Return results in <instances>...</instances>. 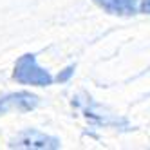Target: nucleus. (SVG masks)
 I'll return each mask as SVG.
<instances>
[{"label": "nucleus", "instance_id": "f257e3e1", "mask_svg": "<svg viewBox=\"0 0 150 150\" xmlns=\"http://www.w3.org/2000/svg\"><path fill=\"white\" fill-rule=\"evenodd\" d=\"M13 80L22 83V85H33V87H49L54 81V76L44 69L38 63L36 54L33 52H27V54H22L13 69Z\"/></svg>", "mask_w": 150, "mask_h": 150}, {"label": "nucleus", "instance_id": "f03ea898", "mask_svg": "<svg viewBox=\"0 0 150 150\" xmlns=\"http://www.w3.org/2000/svg\"><path fill=\"white\" fill-rule=\"evenodd\" d=\"M72 105H76L78 109L81 110V114L87 117V121L91 125H96V127H112V128H121V130H128V128H130V125H128V121L125 120V117H120L116 114L107 112L105 109H101L98 103H94L89 96H85V98H80V96L72 98Z\"/></svg>", "mask_w": 150, "mask_h": 150}, {"label": "nucleus", "instance_id": "7ed1b4c3", "mask_svg": "<svg viewBox=\"0 0 150 150\" xmlns=\"http://www.w3.org/2000/svg\"><path fill=\"white\" fill-rule=\"evenodd\" d=\"M11 148H40V150H56L62 146L60 139L36 130V128H25L16 137L9 141Z\"/></svg>", "mask_w": 150, "mask_h": 150}, {"label": "nucleus", "instance_id": "20e7f679", "mask_svg": "<svg viewBox=\"0 0 150 150\" xmlns=\"http://www.w3.org/2000/svg\"><path fill=\"white\" fill-rule=\"evenodd\" d=\"M40 103V98L33 92L27 91H18L11 92L0 98V114L7 112H31L35 110Z\"/></svg>", "mask_w": 150, "mask_h": 150}, {"label": "nucleus", "instance_id": "39448f33", "mask_svg": "<svg viewBox=\"0 0 150 150\" xmlns=\"http://www.w3.org/2000/svg\"><path fill=\"white\" fill-rule=\"evenodd\" d=\"M92 2L105 13L117 16H132L139 11V0H92Z\"/></svg>", "mask_w": 150, "mask_h": 150}, {"label": "nucleus", "instance_id": "423d86ee", "mask_svg": "<svg viewBox=\"0 0 150 150\" xmlns=\"http://www.w3.org/2000/svg\"><path fill=\"white\" fill-rule=\"evenodd\" d=\"M72 74H74V65H69V67H65V69H63V71L58 74L56 80H58L60 83H63V81H67V80L72 76Z\"/></svg>", "mask_w": 150, "mask_h": 150}, {"label": "nucleus", "instance_id": "0eeeda50", "mask_svg": "<svg viewBox=\"0 0 150 150\" xmlns=\"http://www.w3.org/2000/svg\"><path fill=\"white\" fill-rule=\"evenodd\" d=\"M139 11L150 15V0H139Z\"/></svg>", "mask_w": 150, "mask_h": 150}]
</instances>
